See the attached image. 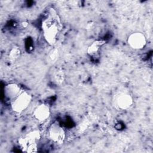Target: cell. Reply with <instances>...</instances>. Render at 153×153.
<instances>
[{
    "label": "cell",
    "instance_id": "obj_5",
    "mask_svg": "<svg viewBox=\"0 0 153 153\" xmlns=\"http://www.w3.org/2000/svg\"><path fill=\"white\" fill-rule=\"evenodd\" d=\"M48 133L52 142L58 145L63 143L66 137V133L63 127L57 121H55L50 125Z\"/></svg>",
    "mask_w": 153,
    "mask_h": 153
},
{
    "label": "cell",
    "instance_id": "obj_9",
    "mask_svg": "<svg viewBox=\"0 0 153 153\" xmlns=\"http://www.w3.org/2000/svg\"><path fill=\"white\" fill-rule=\"evenodd\" d=\"M105 42L103 40H96L93 41L87 48V54L90 56H94L97 55Z\"/></svg>",
    "mask_w": 153,
    "mask_h": 153
},
{
    "label": "cell",
    "instance_id": "obj_8",
    "mask_svg": "<svg viewBox=\"0 0 153 153\" xmlns=\"http://www.w3.org/2000/svg\"><path fill=\"white\" fill-rule=\"evenodd\" d=\"M22 91L23 90L18 84L10 83L5 86L4 95L8 100H10L11 102L17 97Z\"/></svg>",
    "mask_w": 153,
    "mask_h": 153
},
{
    "label": "cell",
    "instance_id": "obj_4",
    "mask_svg": "<svg viewBox=\"0 0 153 153\" xmlns=\"http://www.w3.org/2000/svg\"><path fill=\"white\" fill-rule=\"evenodd\" d=\"M112 103L114 108L117 110L126 111L133 106V98L128 92L119 91L113 96Z\"/></svg>",
    "mask_w": 153,
    "mask_h": 153
},
{
    "label": "cell",
    "instance_id": "obj_10",
    "mask_svg": "<svg viewBox=\"0 0 153 153\" xmlns=\"http://www.w3.org/2000/svg\"><path fill=\"white\" fill-rule=\"evenodd\" d=\"M21 54V51L19 47L14 46L10 51L8 57L11 61H16L17 60Z\"/></svg>",
    "mask_w": 153,
    "mask_h": 153
},
{
    "label": "cell",
    "instance_id": "obj_3",
    "mask_svg": "<svg viewBox=\"0 0 153 153\" xmlns=\"http://www.w3.org/2000/svg\"><path fill=\"white\" fill-rule=\"evenodd\" d=\"M32 99V95L29 92L23 90L17 97L11 102V109L16 114H22L29 107Z\"/></svg>",
    "mask_w": 153,
    "mask_h": 153
},
{
    "label": "cell",
    "instance_id": "obj_7",
    "mask_svg": "<svg viewBox=\"0 0 153 153\" xmlns=\"http://www.w3.org/2000/svg\"><path fill=\"white\" fill-rule=\"evenodd\" d=\"M33 118L39 123H44L50 117L51 111L49 106L45 103L38 105L32 113Z\"/></svg>",
    "mask_w": 153,
    "mask_h": 153
},
{
    "label": "cell",
    "instance_id": "obj_2",
    "mask_svg": "<svg viewBox=\"0 0 153 153\" xmlns=\"http://www.w3.org/2000/svg\"><path fill=\"white\" fill-rule=\"evenodd\" d=\"M41 138V133L38 130L29 131L21 136L18 140L19 145L23 152L27 153L36 152Z\"/></svg>",
    "mask_w": 153,
    "mask_h": 153
},
{
    "label": "cell",
    "instance_id": "obj_12",
    "mask_svg": "<svg viewBox=\"0 0 153 153\" xmlns=\"http://www.w3.org/2000/svg\"><path fill=\"white\" fill-rule=\"evenodd\" d=\"M49 59L52 62L56 61L59 57V51L57 48H53L49 52Z\"/></svg>",
    "mask_w": 153,
    "mask_h": 153
},
{
    "label": "cell",
    "instance_id": "obj_6",
    "mask_svg": "<svg viewBox=\"0 0 153 153\" xmlns=\"http://www.w3.org/2000/svg\"><path fill=\"white\" fill-rule=\"evenodd\" d=\"M127 44L134 50H142L146 45V38L140 32H134L130 34L127 38Z\"/></svg>",
    "mask_w": 153,
    "mask_h": 153
},
{
    "label": "cell",
    "instance_id": "obj_1",
    "mask_svg": "<svg viewBox=\"0 0 153 153\" xmlns=\"http://www.w3.org/2000/svg\"><path fill=\"white\" fill-rule=\"evenodd\" d=\"M41 27L46 42L50 45H53L56 42L58 34L62 28L58 16L53 9H51L50 15L42 20Z\"/></svg>",
    "mask_w": 153,
    "mask_h": 153
},
{
    "label": "cell",
    "instance_id": "obj_11",
    "mask_svg": "<svg viewBox=\"0 0 153 153\" xmlns=\"http://www.w3.org/2000/svg\"><path fill=\"white\" fill-rule=\"evenodd\" d=\"M53 78L54 79V82H55L56 84H61L63 82L65 78L63 72L62 71H57L55 72L53 74Z\"/></svg>",
    "mask_w": 153,
    "mask_h": 153
}]
</instances>
